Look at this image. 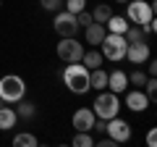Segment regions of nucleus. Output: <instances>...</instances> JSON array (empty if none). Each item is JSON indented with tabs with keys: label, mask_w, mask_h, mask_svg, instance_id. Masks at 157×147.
Instances as JSON below:
<instances>
[{
	"label": "nucleus",
	"mask_w": 157,
	"mask_h": 147,
	"mask_svg": "<svg viewBox=\"0 0 157 147\" xmlns=\"http://www.w3.org/2000/svg\"><path fill=\"white\" fill-rule=\"evenodd\" d=\"M63 84H66L68 92H73V95H86V92H89V68L81 61L68 63L66 71H63Z\"/></svg>",
	"instance_id": "nucleus-1"
},
{
	"label": "nucleus",
	"mask_w": 157,
	"mask_h": 147,
	"mask_svg": "<svg viewBox=\"0 0 157 147\" xmlns=\"http://www.w3.org/2000/svg\"><path fill=\"white\" fill-rule=\"evenodd\" d=\"M92 110L102 121L115 118V116H121V97L115 92H110V89H100L97 97H94V102H92Z\"/></svg>",
	"instance_id": "nucleus-2"
},
{
	"label": "nucleus",
	"mask_w": 157,
	"mask_h": 147,
	"mask_svg": "<svg viewBox=\"0 0 157 147\" xmlns=\"http://www.w3.org/2000/svg\"><path fill=\"white\" fill-rule=\"evenodd\" d=\"M126 47H128L126 37H123V34H113V32H107L105 40L100 42L102 58H105V61H113V63H118V61H123V58H126Z\"/></svg>",
	"instance_id": "nucleus-3"
},
{
	"label": "nucleus",
	"mask_w": 157,
	"mask_h": 147,
	"mask_svg": "<svg viewBox=\"0 0 157 147\" xmlns=\"http://www.w3.org/2000/svg\"><path fill=\"white\" fill-rule=\"evenodd\" d=\"M21 97H26V81L16 74H6L0 79V100L3 102H18Z\"/></svg>",
	"instance_id": "nucleus-4"
},
{
	"label": "nucleus",
	"mask_w": 157,
	"mask_h": 147,
	"mask_svg": "<svg viewBox=\"0 0 157 147\" xmlns=\"http://www.w3.org/2000/svg\"><path fill=\"white\" fill-rule=\"evenodd\" d=\"M126 18H128V24L144 26L149 18H155V0L152 3H147V0H128L126 3Z\"/></svg>",
	"instance_id": "nucleus-5"
},
{
	"label": "nucleus",
	"mask_w": 157,
	"mask_h": 147,
	"mask_svg": "<svg viewBox=\"0 0 157 147\" xmlns=\"http://www.w3.org/2000/svg\"><path fill=\"white\" fill-rule=\"evenodd\" d=\"M55 53H58V58H60L63 63H76V61H81V55H84V45H78L76 37H60Z\"/></svg>",
	"instance_id": "nucleus-6"
},
{
	"label": "nucleus",
	"mask_w": 157,
	"mask_h": 147,
	"mask_svg": "<svg viewBox=\"0 0 157 147\" xmlns=\"http://www.w3.org/2000/svg\"><path fill=\"white\" fill-rule=\"evenodd\" d=\"M105 134L110 137L115 145H123V142L131 139V124H128L126 118H121V116L107 118V121H105Z\"/></svg>",
	"instance_id": "nucleus-7"
},
{
	"label": "nucleus",
	"mask_w": 157,
	"mask_h": 147,
	"mask_svg": "<svg viewBox=\"0 0 157 147\" xmlns=\"http://www.w3.org/2000/svg\"><path fill=\"white\" fill-rule=\"evenodd\" d=\"M55 26L58 37H76L78 34V21H76V13H68V11H55Z\"/></svg>",
	"instance_id": "nucleus-8"
},
{
	"label": "nucleus",
	"mask_w": 157,
	"mask_h": 147,
	"mask_svg": "<svg viewBox=\"0 0 157 147\" xmlns=\"http://www.w3.org/2000/svg\"><path fill=\"white\" fill-rule=\"evenodd\" d=\"M149 58H152V47L147 45V40L128 42V47H126V61H131L134 66H144Z\"/></svg>",
	"instance_id": "nucleus-9"
},
{
	"label": "nucleus",
	"mask_w": 157,
	"mask_h": 147,
	"mask_svg": "<svg viewBox=\"0 0 157 147\" xmlns=\"http://www.w3.org/2000/svg\"><path fill=\"white\" fill-rule=\"evenodd\" d=\"M126 108H128V110H134V113H144L147 108L152 105L149 102V97H147V92L144 89H139V87H136V89H126Z\"/></svg>",
	"instance_id": "nucleus-10"
},
{
	"label": "nucleus",
	"mask_w": 157,
	"mask_h": 147,
	"mask_svg": "<svg viewBox=\"0 0 157 147\" xmlns=\"http://www.w3.org/2000/svg\"><path fill=\"white\" fill-rule=\"evenodd\" d=\"M94 110L92 108H78L76 113L71 116V124L76 131H92V126H94Z\"/></svg>",
	"instance_id": "nucleus-11"
},
{
	"label": "nucleus",
	"mask_w": 157,
	"mask_h": 147,
	"mask_svg": "<svg viewBox=\"0 0 157 147\" xmlns=\"http://www.w3.org/2000/svg\"><path fill=\"white\" fill-rule=\"evenodd\" d=\"M105 34H107L105 24L92 21V24H86V26H84V40H86V45H92V47H100V42L105 40Z\"/></svg>",
	"instance_id": "nucleus-12"
},
{
	"label": "nucleus",
	"mask_w": 157,
	"mask_h": 147,
	"mask_svg": "<svg viewBox=\"0 0 157 147\" xmlns=\"http://www.w3.org/2000/svg\"><path fill=\"white\" fill-rule=\"evenodd\" d=\"M107 89L115 92V95H121V92L128 89V74L121 71V68H115V71L107 74Z\"/></svg>",
	"instance_id": "nucleus-13"
},
{
	"label": "nucleus",
	"mask_w": 157,
	"mask_h": 147,
	"mask_svg": "<svg viewBox=\"0 0 157 147\" xmlns=\"http://www.w3.org/2000/svg\"><path fill=\"white\" fill-rule=\"evenodd\" d=\"M16 121H18L16 108H6V105H0V131L13 129V126H16Z\"/></svg>",
	"instance_id": "nucleus-14"
},
{
	"label": "nucleus",
	"mask_w": 157,
	"mask_h": 147,
	"mask_svg": "<svg viewBox=\"0 0 157 147\" xmlns=\"http://www.w3.org/2000/svg\"><path fill=\"white\" fill-rule=\"evenodd\" d=\"M89 89H107V71H102V66L89 71Z\"/></svg>",
	"instance_id": "nucleus-15"
},
{
	"label": "nucleus",
	"mask_w": 157,
	"mask_h": 147,
	"mask_svg": "<svg viewBox=\"0 0 157 147\" xmlns=\"http://www.w3.org/2000/svg\"><path fill=\"white\" fill-rule=\"evenodd\" d=\"M105 29H107V32H113V34H126V29H128V18H126V16H115V13H113V16L105 21Z\"/></svg>",
	"instance_id": "nucleus-16"
},
{
	"label": "nucleus",
	"mask_w": 157,
	"mask_h": 147,
	"mask_svg": "<svg viewBox=\"0 0 157 147\" xmlns=\"http://www.w3.org/2000/svg\"><path fill=\"white\" fill-rule=\"evenodd\" d=\"M102 61H105V58H102V53H100V47H92V50H84V55H81V63H84L86 68H100L102 66Z\"/></svg>",
	"instance_id": "nucleus-17"
},
{
	"label": "nucleus",
	"mask_w": 157,
	"mask_h": 147,
	"mask_svg": "<svg viewBox=\"0 0 157 147\" xmlns=\"http://www.w3.org/2000/svg\"><path fill=\"white\" fill-rule=\"evenodd\" d=\"M16 116H18V118H24V121L34 118V116H37V105H34V102H26L21 97V100L16 102Z\"/></svg>",
	"instance_id": "nucleus-18"
},
{
	"label": "nucleus",
	"mask_w": 157,
	"mask_h": 147,
	"mask_svg": "<svg viewBox=\"0 0 157 147\" xmlns=\"http://www.w3.org/2000/svg\"><path fill=\"white\" fill-rule=\"evenodd\" d=\"M92 13V21H97V24H105L107 18L113 16V8L107 6V3H97L94 6V11H89Z\"/></svg>",
	"instance_id": "nucleus-19"
},
{
	"label": "nucleus",
	"mask_w": 157,
	"mask_h": 147,
	"mask_svg": "<svg viewBox=\"0 0 157 147\" xmlns=\"http://www.w3.org/2000/svg\"><path fill=\"white\" fill-rule=\"evenodd\" d=\"M126 42H141V40H147V32L139 26V24H128V29H126Z\"/></svg>",
	"instance_id": "nucleus-20"
},
{
	"label": "nucleus",
	"mask_w": 157,
	"mask_h": 147,
	"mask_svg": "<svg viewBox=\"0 0 157 147\" xmlns=\"http://www.w3.org/2000/svg\"><path fill=\"white\" fill-rule=\"evenodd\" d=\"M13 145L16 147H37V137L29 134V131H18V134L13 137Z\"/></svg>",
	"instance_id": "nucleus-21"
},
{
	"label": "nucleus",
	"mask_w": 157,
	"mask_h": 147,
	"mask_svg": "<svg viewBox=\"0 0 157 147\" xmlns=\"http://www.w3.org/2000/svg\"><path fill=\"white\" fill-rule=\"evenodd\" d=\"M73 147H94V137L89 131H76V137L71 139Z\"/></svg>",
	"instance_id": "nucleus-22"
},
{
	"label": "nucleus",
	"mask_w": 157,
	"mask_h": 147,
	"mask_svg": "<svg viewBox=\"0 0 157 147\" xmlns=\"http://www.w3.org/2000/svg\"><path fill=\"white\" fill-rule=\"evenodd\" d=\"M149 79V76H147V71H141V68H134V71L128 74V84H134V87H144V81Z\"/></svg>",
	"instance_id": "nucleus-23"
},
{
	"label": "nucleus",
	"mask_w": 157,
	"mask_h": 147,
	"mask_svg": "<svg viewBox=\"0 0 157 147\" xmlns=\"http://www.w3.org/2000/svg\"><path fill=\"white\" fill-rule=\"evenodd\" d=\"M63 6H66L68 13H78L86 8V0H63Z\"/></svg>",
	"instance_id": "nucleus-24"
},
{
	"label": "nucleus",
	"mask_w": 157,
	"mask_h": 147,
	"mask_svg": "<svg viewBox=\"0 0 157 147\" xmlns=\"http://www.w3.org/2000/svg\"><path fill=\"white\" fill-rule=\"evenodd\" d=\"M39 6L45 8V11L55 13V11H60V8H63V0H39Z\"/></svg>",
	"instance_id": "nucleus-25"
},
{
	"label": "nucleus",
	"mask_w": 157,
	"mask_h": 147,
	"mask_svg": "<svg viewBox=\"0 0 157 147\" xmlns=\"http://www.w3.org/2000/svg\"><path fill=\"white\" fill-rule=\"evenodd\" d=\"M76 21H78V26H86V24H92V13L86 11V8H84V11H78L76 13Z\"/></svg>",
	"instance_id": "nucleus-26"
},
{
	"label": "nucleus",
	"mask_w": 157,
	"mask_h": 147,
	"mask_svg": "<svg viewBox=\"0 0 157 147\" xmlns=\"http://www.w3.org/2000/svg\"><path fill=\"white\" fill-rule=\"evenodd\" d=\"M94 145H100V147H115V142H113L110 137H102V139H94Z\"/></svg>",
	"instance_id": "nucleus-27"
},
{
	"label": "nucleus",
	"mask_w": 157,
	"mask_h": 147,
	"mask_svg": "<svg viewBox=\"0 0 157 147\" xmlns=\"http://www.w3.org/2000/svg\"><path fill=\"white\" fill-rule=\"evenodd\" d=\"M155 74H157V63L149 58V61H147V76H155Z\"/></svg>",
	"instance_id": "nucleus-28"
},
{
	"label": "nucleus",
	"mask_w": 157,
	"mask_h": 147,
	"mask_svg": "<svg viewBox=\"0 0 157 147\" xmlns=\"http://www.w3.org/2000/svg\"><path fill=\"white\" fill-rule=\"evenodd\" d=\"M147 145H149V147H155V145H157V134H155V129L147 131Z\"/></svg>",
	"instance_id": "nucleus-29"
},
{
	"label": "nucleus",
	"mask_w": 157,
	"mask_h": 147,
	"mask_svg": "<svg viewBox=\"0 0 157 147\" xmlns=\"http://www.w3.org/2000/svg\"><path fill=\"white\" fill-rule=\"evenodd\" d=\"M113 3H128V0H113Z\"/></svg>",
	"instance_id": "nucleus-30"
},
{
	"label": "nucleus",
	"mask_w": 157,
	"mask_h": 147,
	"mask_svg": "<svg viewBox=\"0 0 157 147\" xmlns=\"http://www.w3.org/2000/svg\"><path fill=\"white\" fill-rule=\"evenodd\" d=\"M0 105H6V102H3V100H0Z\"/></svg>",
	"instance_id": "nucleus-31"
},
{
	"label": "nucleus",
	"mask_w": 157,
	"mask_h": 147,
	"mask_svg": "<svg viewBox=\"0 0 157 147\" xmlns=\"http://www.w3.org/2000/svg\"><path fill=\"white\" fill-rule=\"evenodd\" d=\"M0 8H3V0H0Z\"/></svg>",
	"instance_id": "nucleus-32"
}]
</instances>
